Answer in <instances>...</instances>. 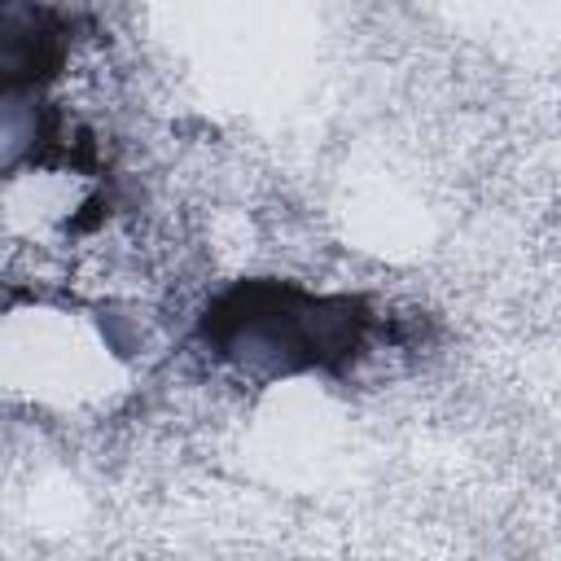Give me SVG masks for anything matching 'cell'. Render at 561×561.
<instances>
[{
  "label": "cell",
  "instance_id": "1",
  "mask_svg": "<svg viewBox=\"0 0 561 561\" xmlns=\"http://www.w3.org/2000/svg\"><path fill=\"white\" fill-rule=\"evenodd\" d=\"M364 337V316L351 298H324L276 280H245L206 311V342L245 368L298 373L351 355Z\"/></svg>",
  "mask_w": 561,
  "mask_h": 561
},
{
  "label": "cell",
  "instance_id": "2",
  "mask_svg": "<svg viewBox=\"0 0 561 561\" xmlns=\"http://www.w3.org/2000/svg\"><path fill=\"white\" fill-rule=\"evenodd\" d=\"M61 61V26L35 0H0V101L39 88Z\"/></svg>",
  "mask_w": 561,
  "mask_h": 561
}]
</instances>
